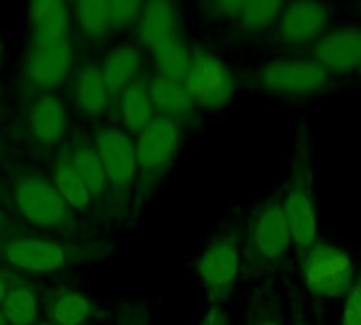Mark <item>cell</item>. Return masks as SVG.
<instances>
[{
    "mask_svg": "<svg viewBox=\"0 0 361 325\" xmlns=\"http://www.w3.org/2000/svg\"><path fill=\"white\" fill-rule=\"evenodd\" d=\"M281 205L292 231L296 252H305L317 241V188H315V150L305 125L296 127L294 150L288 161L281 188Z\"/></svg>",
    "mask_w": 361,
    "mask_h": 325,
    "instance_id": "6da1fadb",
    "label": "cell"
},
{
    "mask_svg": "<svg viewBox=\"0 0 361 325\" xmlns=\"http://www.w3.org/2000/svg\"><path fill=\"white\" fill-rule=\"evenodd\" d=\"M292 231L281 205V195L262 201L241 226L243 277L262 279L281 269L292 250Z\"/></svg>",
    "mask_w": 361,
    "mask_h": 325,
    "instance_id": "7a4b0ae2",
    "label": "cell"
},
{
    "mask_svg": "<svg viewBox=\"0 0 361 325\" xmlns=\"http://www.w3.org/2000/svg\"><path fill=\"white\" fill-rule=\"evenodd\" d=\"M6 199L15 216L42 233H72L76 218L63 201L51 176L34 169L17 171L6 186Z\"/></svg>",
    "mask_w": 361,
    "mask_h": 325,
    "instance_id": "3957f363",
    "label": "cell"
},
{
    "mask_svg": "<svg viewBox=\"0 0 361 325\" xmlns=\"http://www.w3.org/2000/svg\"><path fill=\"white\" fill-rule=\"evenodd\" d=\"M99 245L55 239V237H0V264L36 275H51L74 269L97 258Z\"/></svg>",
    "mask_w": 361,
    "mask_h": 325,
    "instance_id": "277c9868",
    "label": "cell"
},
{
    "mask_svg": "<svg viewBox=\"0 0 361 325\" xmlns=\"http://www.w3.org/2000/svg\"><path fill=\"white\" fill-rule=\"evenodd\" d=\"M241 85L281 99H309L326 93L334 76L309 57H277L241 76Z\"/></svg>",
    "mask_w": 361,
    "mask_h": 325,
    "instance_id": "5b68a950",
    "label": "cell"
},
{
    "mask_svg": "<svg viewBox=\"0 0 361 325\" xmlns=\"http://www.w3.org/2000/svg\"><path fill=\"white\" fill-rule=\"evenodd\" d=\"M186 140V127L169 118L157 116L137 137H135V199L144 203L159 182L171 169L182 144Z\"/></svg>",
    "mask_w": 361,
    "mask_h": 325,
    "instance_id": "8992f818",
    "label": "cell"
},
{
    "mask_svg": "<svg viewBox=\"0 0 361 325\" xmlns=\"http://www.w3.org/2000/svg\"><path fill=\"white\" fill-rule=\"evenodd\" d=\"M195 271L209 307H224L243 271L241 226L231 224L216 233L199 254Z\"/></svg>",
    "mask_w": 361,
    "mask_h": 325,
    "instance_id": "52a82bcc",
    "label": "cell"
},
{
    "mask_svg": "<svg viewBox=\"0 0 361 325\" xmlns=\"http://www.w3.org/2000/svg\"><path fill=\"white\" fill-rule=\"evenodd\" d=\"M298 262L305 288L311 296L322 300L345 298L353 288L360 269L349 252L319 239L298 254Z\"/></svg>",
    "mask_w": 361,
    "mask_h": 325,
    "instance_id": "ba28073f",
    "label": "cell"
},
{
    "mask_svg": "<svg viewBox=\"0 0 361 325\" xmlns=\"http://www.w3.org/2000/svg\"><path fill=\"white\" fill-rule=\"evenodd\" d=\"M182 85L192 97L197 110L218 112L235 99L239 80L231 66L216 53L205 47H192L190 66Z\"/></svg>",
    "mask_w": 361,
    "mask_h": 325,
    "instance_id": "9c48e42d",
    "label": "cell"
},
{
    "mask_svg": "<svg viewBox=\"0 0 361 325\" xmlns=\"http://www.w3.org/2000/svg\"><path fill=\"white\" fill-rule=\"evenodd\" d=\"M93 148L104 165L110 197L123 209L129 197L135 192L137 163H135V140L125 129L118 127H99L93 133Z\"/></svg>",
    "mask_w": 361,
    "mask_h": 325,
    "instance_id": "30bf717a",
    "label": "cell"
},
{
    "mask_svg": "<svg viewBox=\"0 0 361 325\" xmlns=\"http://www.w3.org/2000/svg\"><path fill=\"white\" fill-rule=\"evenodd\" d=\"M332 6L322 2H288L269 34L275 49L286 53H309L328 32Z\"/></svg>",
    "mask_w": 361,
    "mask_h": 325,
    "instance_id": "8fae6325",
    "label": "cell"
},
{
    "mask_svg": "<svg viewBox=\"0 0 361 325\" xmlns=\"http://www.w3.org/2000/svg\"><path fill=\"white\" fill-rule=\"evenodd\" d=\"M74 66L70 38L51 47H34L23 63V89L30 97L53 93L61 87Z\"/></svg>",
    "mask_w": 361,
    "mask_h": 325,
    "instance_id": "7c38bea8",
    "label": "cell"
},
{
    "mask_svg": "<svg viewBox=\"0 0 361 325\" xmlns=\"http://www.w3.org/2000/svg\"><path fill=\"white\" fill-rule=\"evenodd\" d=\"M334 78L353 74L361 66V25H338L328 30L307 55Z\"/></svg>",
    "mask_w": 361,
    "mask_h": 325,
    "instance_id": "4fadbf2b",
    "label": "cell"
},
{
    "mask_svg": "<svg viewBox=\"0 0 361 325\" xmlns=\"http://www.w3.org/2000/svg\"><path fill=\"white\" fill-rule=\"evenodd\" d=\"M23 125L25 137L34 148L53 150L66 140L68 108L55 93L32 97L25 108Z\"/></svg>",
    "mask_w": 361,
    "mask_h": 325,
    "instance_id": "5bb4252c",
    "label": "cell"
},
{
    "mask_svg": "<svg viewBox=\"0 0 361 325\" xmlns=\"http://www.w3.org/2000/svg\"><path fill=\"white\" fill-rule=\"evenodd\" d=\"M146 80H148V91H150V99H152L157 116L169 118L184 127H188L197 118L199 110L182 82L165 78L161 74H152Z\"/></svg>",
    "mask_w": 361,
    "mask_h": 325,
    "instance_id": "9a60e30c",
    "label": "cell"
},
{
    "mask_svg": "<svg viewBox=\"0 0 361 325\" xmlns=\"http://www.w3.org/2000/svg\"><path fill=\"white\" fill-rule=\"evenodd\" d=\"M72 6L59 0H36L30 4L34 47H51L68 40Z\"/></svg>",
    "mask_w": 361,
    "mask_h": 325,
    "instance_id": "2e32d148",
    "label": "cell"
},
{
    "mask_svg": "<svg viewBox=\"0 0 361 325\" xmlns=\"http://www.w3.org/2000/svg\"><path fill=\"white\" fill-rule=\"evenodd\" d=\"M135 27H137V42L144 49L152 51L165 38L182 34L180 11L176 4L163 2V0L144 2L142 15H140Z\"/></svg>",
    "mask_w": 361,
    "mask_h": 325,
    "instance_id": "e0dca14e",
    "label": "cell"
},
{
    "mask_svg": "<svg viewBox=\"0 0 361 325\" xmlns=\"http://www.w3.org/2000/svg\"><path fill=\"white\" fill-rule=\"evenodd\" d=\"M142 66V51L135 44H121L110 51L99 66L110 97H118L131 82H135L140 78Z\"/></svg>",
    "mask_w": 361,
    "mask_h": 325,
    "instance_id": "ac0fdd59",
    "label": "cell"
},
{
    "mask_svg": "<svg viewBox=\"0 0 361 325\" xmlns=\"http://www.w3.org/2000/svg\"><path fill=\"white\" fill-rule=\"evenodd\" d=\"M74 169L78 171V176L82 178L93 203H102L110 197V184H108V178H106V171H104V165L93 148V142H87V140H72L66 148Z\"/></svg>",
    "mask_w": 361,
    "mask_h": 325,
    "instance_id": "d6986e66",
    "label": "cell"
},
{
    "mask_svg": "<svg viewBox=\"0 0 361 325\" xmlns=\"http://www.w3.org/2000/svg\"><path fill=\"white\" fill-rule=\"evenodd\" d=\"M118 114L125 131L135 137L157 118L146 78L140 76L118 95Z\"/></svg>",
    "mask_w": 361,
    "mask_h": 325,
    "instance_id": "ffe728a7",
    "label": "cell"
},
{
    "mask_svg": "<svg viewBox=\"0 0 361 325\" xmlns=\"http://www.w3.org/2000/svg\"><path fill=\"white\" fill-rule=\"evenodd\" d=\"M286 2H275V0H243V6L228 27L237 38L250 40V38H260L269 36L283 11Z\"/></svg>",
    "mask_w": 361,
    "mask_h": 325,
    "instance_id": "44dd1931",
    "label": "cell"
},
{
    "mask_svg": "<svg viewBox=\"0 0 361 325\" xmlns=\"http://www.w3.org/2000/svg\"><path fill=\"white\" fill-rule=\"evenodd\" d=\"M72 99L78 112L87 116H102L110 106V91L104 82L102 70L95 63H87L78 70L72 87Z\"/></svg>",
    "mask_w": 361,
    "mask_h": 325,
    "instance_id": "7402d4cb",
    "label": "cell"
},
{
    "mask_svg": "<svg viewBox=\"0 0 361 325\" xmlns=\"http://www.w3.org/2000/svg\"><path fill=\"white\" fill-rule=\"evenodd\" d=\"M241 325H290L286 300L275 283H262L247 296Z\"/></svg>",
    "mask_w": 361,
    "mask_h": 325,
    "instance_id": "603a6c76",
    "label": "cell"
},
{
    "mask_svg": "<svg viewBox=\"0 0 361 325\" xmlns=\"http://www.w3.org/2000/svg\"><path fill=\"white\" fill-rule=\"evenodd\" d=\"M51 180L57 186L59 195L63 197V201L72 207V211H87L93 205V199L82 182V178L78 176V171L74 169L70 157L66 150L55 154L53 161V169H51Z\"/></svg>",
    "mask_w": 361,
    "mask_h": 325,
    "instance_id": "cb8c5ba5",
    "label": "cell"
},
{
    "mask_svg": "<svg viewBox=\"0 0 361 325\" xmlns=\"http://www.w3.org/2000/svg\"><path fill=\"white\" fill-rule=\"evenodd\" d=\"M150 53H152L157 74L171 78V80H178V82L184 80L188 66H190V57H192V47L188 44L184 34H176V36L165 38Z\"/></svg>",
    "mask_w": 361,
    "mask_h": 325,
    "instance_id": "d4e9b609",
    "label": "cell"
},
{
    "mask_svg": "<svg viewBox=\"0 0 361 325\" xmlns=\"http://www.w3.org/2000/svg\"><path fill=\"white\" fill-rule=\"evenodd\" d=\"M0 311L8 325L38 324V298L32 286L23 279H8V292Z\"/></svg>",
    "mask_w": 361,
    "mask_h": 325,
    "instance_id": "484cf974",
    "label": "cell"
},
{
    "mask_svg": "<svg viewBox=\"0 0 361 325\" xmlns=\"http://www.w3.org/2000/svg\"><path fill=\"white\" fill-rule=\"evenodd\" d=\"M47 315L55 325H85L93 315V305L80 292L61 290L49 298Z\"/></svg>",
    "mask_w": 361,
    "mask_h": 325,
    "instance_id": "4316f807",
    "label": "cell"
},
{
    "mask_svg": "<svg viewBox=\"0 0 361 325\" xmlns=\"http://www.w3.org/2000/svg\"><path fill=\"white\" fill-rule=\"evenodd\" d=\"M72 17L80 36L89 42H102L110 27L108 19V2L104 0H82L72 6Z\"/></svg>",
    "mask_w": 361,
    "mask_h": 325,
    "instance_id": "83f0119b",
    "label": "cell"
},
{
    "mask_svg": "<svg viewBox=\"0 0 361 325\" xmlns=\"http://www.w3.org/2000/svg\"><path fill=\"white\" fill-rule=\"evenodd\" d=\"M144 2H131V0H110L108 2V19L112 30H125L131 25H137V19L142 15Z\"/></svg>",
    "mask_w": 361,
    "mask_h": 325,
    "instance_id": "f1b7e54d",
    "label": "cell"
},
{
    "mask_svg": "<svg viewBox=\"0 0 361 325\" xmlns=\"http://www.w3.org/2000/svg\"><path fill=\"white\" fill-rule=\"evenodd\" d=\"M241 6H243V0H218V2H203V4H199L201 13L212 23L226 25V27L233 25V21L237 19Z\"/></svg>",
    "mask_w": 361,
    "mask_h": 325,
    "instance_id": "f546056e",
    "label": "cell"
},
{
    "mask_svg": "<svg viewBox=\"0 0 361 325\" xmlns=\"http://www.w3.org/2000/svg\"><path fill=\"white\" fill-rule=\"evenodd\" d=\"M341 325H361V266L357 269V277H355L353 288L345 296Z\"/></svg>",
    "mask_w": 361,
    "mask_h": 325,
    "instance_id": "4dcf8cb0",
    "label": "cell"
},
{
    "mask_svg": "<svg viewBox=\"0 0 361 325\" xmlns=\"http://www.w3.org/2000/svg\"><path fill=\"white\" fill-rule=\"evenodd\" d=\"M288 319H290V325H315L305 302L300 298H294L290 302V311H288Z\"/></svg>",
    "mask_w": 361,
    "mask_h": 325,
    "instance_id": "1f68e13d",
    "label": "cell"
},
{
    "mask_svg": "<svg viewBox=\"0 0 361 325\" xmlns=\"http://www.w3.org/2000/svg\"><path fill=\"white\" fill-rule=\"evenodd\" d=\"M123 325H148V309L144 305H129L123 315Z\"/></svg>",
    "mask_w": 361,
    "mask_h": 325,
    "instance_id": "d6a6232c",
    "label": "cell"
},
{
    "mask_svg": "<svg viewBox=\"0 0 361 325\" xmlns=\"http://www.w3.org/2000/svg\"><path fill=\"white\" fill-rule=\"evenodd\" d=\"M199 325H228V315L224 307H209L203 321Z\"/></svg>",
    "mask_w": 361,
    "mask_h": 325,
    "instance_id": "836d02e7",
    "label": "cell"
},
{
    "mask_svg": "<svg viewBox=\"0 0 361 325\" xmlns=\"http://www.w3.org/2000/svg\"><path fill=\"white\" fill-rule=\"evenodd\" d=\"M8 235H15V222L4 211V207H0V237H8Z\"/></svg>",
    "mask_w": 361,
    "mask_h": 325,
    "instance_id": "e575fe53",
    "label": "cell"
},
{
    "mask_svg": "<svg viewBox=\"0 0 361 325\" xmlns=\"http://www.w3.org/2000/svg\"><path fill=\"white\" fill-rule=\"evenodd\" d=\"M8 292V279L4 275H0V305L4 302V296Z\"/></svg>",
    "mask_w": 361,
    "mask_h": 325,
    "instance_id": "d590c367",
    "label": "cell"
},
{
    "mask_svg": "<svg viewBox=\"0 0 361 325\" xmlns=\"http://www.w3.org/2000/svg\"><path fill=\"white\" fill-rule=\"evenodd\" d=\"M0 325H8L6 324V319H4V315H2V311H0Z\"/></svg>",
    "mask_w": 361,
    "mask_h": 325,
    "instance_id": "8d00e7d4",
    "label": "cell"
},
{
    "mask_svg": "<svg viewBox=\"0 0 361 325\" xmlns=\"http://www.w3.org/2000/svg\"><path fill=\"white\" fill-rule=\"evenodd\" d=\"M355 74H357V78H360V80H361V66H360V70H357Z\"/></svg>",
    "mask_w": 361,
    "mask_h": 325,
    "instance_id": "74e56055",
    "label": "cell"
},
{
    "mask_svg": "<svg viewBox=\"0 0 361 325\" xmlns=\"http://www.w3.org/2000/svg\"><path fill=\"white\" fill-rule=\"evenodd\" d=\"M36 325H55V324H51V321H47V324H36Z\"/></svg>",
    "mask_w": 361,
    "mask_h": 325,
    "instance_id": "f35d334b",
    "label": "cell"
},
{
    "mask_svg": "<svg viewBox=\"0 0 361 325\" xmlns=\"http://www.w3.org/2000/svg\"><path fill=\"white\" fill-rule=\"evenodd\" d=\"M0 59H2V44H0Z\"/></svg>",
    "mask_w": 361,
    "mask_h": 325,
    "instance_id": "ab89813d",
    "label": "cell"
},
{
    "mask_svg": "<svg viewBox=\"0 0 361 325\" xmlns=\"http://www.w3.org/2000/svg\"><path fill=\"white\" fill-rule=\"evenodd\" d=\"M357 8H360V13H361V4H357Z\"/></svg>",
    "mask_w": 361,
    "mask_h": 325,
    "instance_id": "60d3db41",
    "label": "cell"
},
{
    "mask_svg": "<svg viewBox=\"0 0 361 325\" xmlns=\"http://www.w3.org/2000/svg\"><path fill=\"white\" fill-rule=\"evenodd\" d=\"M0 152H2V144H0Z\"/></svg>",
    "mask_w": 361,
    "mask_h": 325,
    "instance_id": "b9f144b4",
    "label": "cell"
}]
</instances>
